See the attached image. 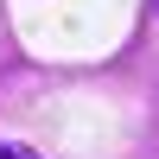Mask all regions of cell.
<instances>
[{
	"label": "cell",
	"instance_id": "1",
	"mask_svg": "<svg viewBox=\"0 0 159 159\" xmlns=\"http://www.w3.org/2000/svg\"><path fill=\"white\" fill-rule=\"evenodd\" d=\"M0 159H38L32 147H19V140H0Z\"/></svg>",
	"mask_w": 159,
	"mask_h": 159
}]
</instances>
